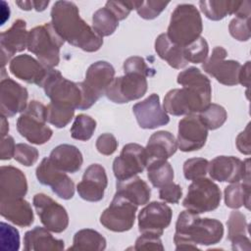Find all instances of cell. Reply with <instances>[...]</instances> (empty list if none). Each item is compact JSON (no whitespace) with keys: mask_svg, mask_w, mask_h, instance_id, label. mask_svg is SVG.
Returning <instances> with one entry per match:
<instances>
[{"mask_svg":"<svg viewBox=\"0 0 251 251\" xmlns=\"http://www.w3.org/2000/svg\"><path fill=\"white\" fill-rule=\"evenodd\" d=\"M176 81L182 87L171 89L164 97L163 108L167 113L173 116L199 114L211 103L210 79L198 68L181 71Z\"/></svg>","mask_w":251,"mask_h":251,"instance_id":"6da1fadb","label":"cell"},{"mask_svg":"<svg viewBox=\"0 0 251 251\" xmlns=\"http://www.w3.org/2000/svg\"><path fill=\"white\" fill-rule=\"evenodd\" d=\"M50 16L55 30L69 44L85 52H96L102 47L103 37L81 19L74 2L56 1Z\"/></svg>","mask_w":251,"mask_h":251,"instance_id":"7a4b0ae2","label":"cell"},{"mask_svg":"<svg viewBox=\"0 0 251 251\" xmlns=\"http://www.w3.org/2000/svg\"><path fill=\"white\" fill-rule=\"evenodd\" d=\"M224 226L210 218H200L188 210L182 211L176 223L174 242L176 250L199 249L198 245H214L224 236Z\"/></svg>","mask_w":251,"mask_h":251,"instance_id":"3957f363","label":"cell"},{"mask_svg":"<svg viewBox=\"0 0 251 251\" xmlns=\"http://www.w3.org/2000/svg\"><path fill=\"white\" fill-rule=\"evenodd\" d=\"M202 18L192 4H178L172 13L167 30L168 37L176 45L185 47L201 36Z\"/></svg>","mask_w":251,"mask_h":251,"instance_id":"277c9868","label":"cell"},{"mask_svg":"<svg viewBox=\"0 0 251 251\" xmlns=\"http://www.w3.org/2000/svg\"><path fill=\"white\" fill-rule=\"evenodd\" d=\"M65 40L51 23L34 26L28 31L27 50L33 53L47 69H54L60 62V50Z\"/></svg>","mask_w":251,"mask_h":251,"instance_id":"5b68a950","label":"cell"},{"mask_svg":"<svg viewBox=\"0 0 251 251\" xmlns=\"http://www.w3.org/2000/svg\"><path fill=\"white\" fill-rule=\"evenodd\" d=\"M46 122V106L37 100H31L18 118L17 129L28 142L41 145L48 142L53 135V130Z\"/></svg>","mask_w":251,"mask_h":251,"instance_id":"8992f818","label":"cell"},{"mask_svg":"<svg viewBox=\"0 0 251 251\" xmlns=\"http://www.w3.org/2000/svg\"><path fill=\"white\" fill-rule=\"evenodd\" d=\"M115 78L114 67L106 61H97L91 64L86 73L84 81L78 82L82 91V103L79 110H87L97 100L105 95L106 89Z\"/></svg>","mask_w":251,"mask_h":251,"instance_id":"52a82bcc","label":"cell"},{"mask_svg":"<svg viewBox=\"0 0 251 251\" xmlns=\"http://www.w3.org/2000/svg\"><path fill=\"white\" fill-rule=\"evenodd\" d=\"M41 87L50 102L79 110L82 103V91L79 83L67 79L59 71L49 69Z\"/></svg>","mask_w":251,"mask_h":251,"instance_id":"ba28073f","label":"cell"},{"mask_svg":"<svg viewBox=\"0 0 251 251\" xmlns=\"http://www.w3.org/2000/svg\"><path fill=\"white\" fill-rule=\"evenodd\" d=\"M222 192L218 184L207 177L194 179L182 201V206L195 214H203L216 210L221 203Z\"/></svg>","mask_w":251,"mask_h":251,"instance_id":"9c48e42d","label":"cell"},{"mask_svg":"<svg viewBox=\"0 0 251 251\" xmlns=\"http://www.w3.org/2000/svg\"><path fill=\"white\" fill-rule=\"evenodd\" d=\"M137 207L126 197L115 193L112 202L100 216V224L114 232L127 231L134 225Z\"/></svg>","mask_w":251,"mask_h":251,"instance_id":"30bf717a","label":"cell"},{"mask_svg":"<svg viewBox=\"0 0 251 251\" xmlns=\"http://www.w3.org/2000/svg\"><path fill=\"white\" fill-rule=\"evenodd\" d=\"M147 88L146 76L138 74H125L113 79L106 89L105 96L116 104H125L144 96Z\"/></svg>","mask_w":251,"mask_h":251,"instance_id":"8fae6325","label":"cell"},{"mask_svg":"<svg viewBox=\"0 0 251 251\" xmlns=\"http://www.w3.org/2000/svg\"><path fill=\"white\" fill-rule=\"evenodd\" d=\"M208 173L212 179L221 182L250 181L249 159L241 161L233 156H218L209 162Z\"/></svg>","mask_w":251,"mask_h":251,"instance_id":"7c38bea8","label":"cell"},{"mask_svg":"<svg viewBox=\"0 0 251 251\" xmlns=\"http://www.w3.org/2000/svg\"><path fill=\"white\" fill-rule=\"evenodd\" d=\"M227 51L222 46H216L209 59H207L202 69L205 73L213 76L220 83L227 86L238 84L241 65L234 60H226Z\"/></svg>","mask_w":251,"mask_h":251,"instance_id":"4fadbf2b","label":"cell"},{"mask_svg":"<svg viewBox=\"0 0 251 251\" xmlns=\"http://www.w3.org/2000/svg\"><path fill=\"white\" fill-rule=\"evenodd\" d=\"M147 166L145 147L137 143L126 144L120 156L113 162V173L117 180L128 179L142 173Z\"/></svg>","mask_w":251,"mask_h":251,"instance_id":"5bb4252c","label":"cell"},{"mask_svg":"<svg viewBox=\"0 0 251 251\" xmlns=\"http://www.w3.org/2000/svg\"><path fill=\"white\" fill-rule=\"evenodd\" d=\"M32 204L41 224L48 230L55 233L66 230L69 226V215L61 204L44 193L35 194Z\"/></svg>","mask_w":251,"mask_h":251,"instance_id":"9a60e30c","label":"cell"},{"mask_svg":"<svg viewBox=\"0 0 251 251\" xmlns=\"http://www.w3.org/2000/svg\"><path fill=\"white\" fill-rule=\"evenodd\" d=\"M208 128L198 114L187 115L178 122L177 148L182 152H191L201 149L207 140Z\"/></svg>","mask_w":251,"mask_h":251,"instance_id":"2e32d148","label":"cell"},{"mask_svg":"<svg viewBox=\"0 0 251 251\" xmlns=\"http://www.w3.org/2000/svg\"><path fill=\"white\" fill-rule=\"evenodd\" d=\"M172 218V209L166 202H148L138 214V230L140 233H151L161 236L170 226Z\"/></svg>","mask_w":251,"mask_h":251,"instance_id":"e0dca14e","label":"cell"},{"mask_svg":"<svg viewBox=\"0 0 251 251\" xmlns=\"http://www.w3.org/2000/svg\"><path fill=\"white\" fill-rule=\"evenodd\" d=\"M35 176L41 184L50 186L58 197L69 200L75 195V182L73 179L66 173L56 169L49 158L42 159L36 168Z\"/></svg>","mask_w":251,"mask_h":251,"instance_id":"ac0fdd59","label":"cell"},{"mask_svg":"<svg viewBox=\"0 0 251 251\" xmlns=\"http://www.w3.org/2000/svg\"><path fill=\"white\" fill-rule=\"evenodd\" d=\"M28 92L25 87L14 79L2 77L0 82V110L1 116L12 118L23 113L27 106Z\"/></svg>","mask_w":251,"mask_h":251,"instance_id":"d6986e66","label":"cell"},{"mask_svg":"<svg viewBox=\"0 0 251 251\" xmlns=\"http://www.w3.org/2000/svg\"><path fill=\"white\" fill-rule=\"evenodd\" d=\"M132 112L138 126L144 129H154L166 126L170 122V117L161 106L160 97L156 93H152L146 99L134 104Z\"/></svg>","mask_w":251,"mask_h":251,"instance_id":"ffe728a7","label":"cell"},{"mask_svg":"<svg viewBox=\"0 0 251 251\" xmlns=\"http://www.w3.org/2000/svg\"><path fill=\"white\" fill-rule=\"evenodd\" d=\"M108 177L103 166L92 164L86 168L82 179L76 185L79 197L85 201L98 202L103 199Z\"/></svg>","mask_w":251,"mask_h":251,"instance_id":"44dd1931","label":"cell"},{"mask_svg":"<svg viewBox=\"0 0 251 251\" xmlns=\"http://www.w3.org/2000/svg\"><path fill=\"white\" fill-rule=\"evenodd\" d=\"M28 31L26 30V23L22 20H16L12 26L1 32L0 47H1V64L2 69L8 62H11L13 56L27 48Z\"/></svg>","mask_w":251,"mask_h":251,"instance_id":"7402d4cb","label":"cell"},{"mask_svg":"<svg viewBox=\"0 0 251 251\" xmlns=\"http://www.w3.org/2000/svg\"><path fill=\"white\" fill-rule=\"evenodd\" d=\"M9 70L17 78L40 87L49 71L38 60L27 54L14 57L9 64Z\"/></svg>","mask_w":251,"mask_h":251,"instance_id":"603a6c76","label":"cell"},{"mask_svg":"<svg viewBox=\"0 0 251 251\" xmlns=\"http://www.w3.org/2000/svg\"><path fill=\"white\" fill-rule=\"evenodd\" d=\"M27 192L25 175L13 166H2L0 169V200L22 198Z\"/></svg>","mask_w":251,"mask_h":251,"instance_id":"cb8c5ba5","label":"cell"},{"mask_svg":"<svg viewBox=\"0 0 251 251\" xmlns=\"http://www.w3.org/2000/svg\"><path fill=\"white\" fill-rule=\"evenodd\" d=\"M0 214L9 222L22 227L29 226L34 222L31 206L24 197L1 199Z\"/></svg>","mask_w":251,"mask_h":251,"instance_id":"d4e9b609","label":"cell"},{"mask_svg":"<svg viewBox=\"0 0 251 251\" xmlns=\"http://www.w3.org/2000/svg\"><path fill=\"white\" fill-rule=\"evenodd\" d=\"M147 164L151 161L168 160L177 150V143L173 133L166 130L154 132L145 147Z\"/></svg>","mask_w":251,"mask_h":251,"instance_id":"484cf974","label":"cell"},{"mask_svg":"<svg viewBox=\"0 0 251 251\" xmlns=\"http://www.w3.org/2000/svg\"><path fill=\"white\" fill-rule=\"evenodd\" d=\"M48 158L56 169L71 174L79 171L83 163V157L79 149L71 144H60L56 146Z\"/></svg>","mask_w":251,"mask_h":251,"instance_id":"4316f807","label":"cell"},{"mask_svg":"<svg viewBox=\"0 0 251 251\" xmlns=\"http://www.w3.org/2000/svg\"><path fill=\"white\" fill-rule=\"evenodd\" d=\"M64 248L65 242L55 238L45 226H35L25 233V251H59Z\"/></svg>","mask_w":251,"mask_h":251,"instance_id":"83f0119b","label":"cell"},{"mask_svg":"<svg viewBox=\"0 0 251 251\" xmlns=\"http://www.w3.org/2000/svg\"><path fill=\"white\" fill-rule=\"evenodd\" d=\"M116 188V193L126 197L137 206L146 205L151 197L149 185L137 176L125 180H117Z\"/></svg>","mask_w":251,"mask_h":251,"instance_id":"f1b7e54d","label":"cell"},{"mask_svg":"<svg viewBox=\"0 0 251 251\" xmlns=\"http://www.w3.org/2000/svg\"><path fill=\"white\" fill-rule=\"evenodd\" d=\"M227 239L231 242L232 250H250V240L247 237L248 225L246 217L240 211L233 210L228 217Z\"/></svg>","mask_w":251,"mask_h":251,"instance_id":"f546056e","label":"cell"},{"mask_svg":"<svg viewBox=\"0 0 251 251\" xmlns=\"http://www.w3.org/2000/svg\"><path fill=\"white\" fill-rule=\"evenodd\" d=\"M155 51L157 55L166 61L172 68L180 70L188 65L185 60L183 47L175 44L167 35V33H161L155 40Z\"/></svg>","mask_w":251,"mask_h":251,"instance_id":"4dcf8cb0","label":"cell"},{"mask_svg":"<svg viewBox=\"0 0 251 251\" xmlns=\"http://www.w3.org/2000/svg\"><path fill=\"white\" fill-rule=\"evenodd\" d=\"M241 1L202 0L199 7L205 17L212 21H220L228 15H235Z\"/></svg>","mask_w":251,"mask_h":251,"instance_id":"1f68e13d","label":"cell"},{"mask_svg":"<svg viewBox=\"0 0 251 251\" xmlns=\"http://www.w3.org/2000/svg\"><path fill=\"white\" fill-rule=\"evenodd\" d=\"M106 239L97 230L83 228L76 231L73 238V245L69 250L102 251L106 249Z\"/></svg>","mask_w":251,"mask_h":251,"instance_id":"d6a6232c","label":"cell"},{"mask_svg":"<svg viewBox=\"0 0 251 251\" xmlns=\"http://www.w3.org/2000/svg\"><path fill=\"white\" fill-rule=\"evenodd\" d=\"M225 203L230 209H239L245 206L249 209L250 204V181L233 182L225 188Z\"/></svg>","mask_w":251,"mask_h":251,"instance_id":"836d02e7","label":"cell"},{"mask_svg":"<svg viewBox=\"0 0 251 251\" xmlns=\"http://www.w3.org/2000/svg\"><path fill=\"white\" fill-rule=\"evenodd\" d=\"M147 177L154 187L162 186L173 182L175 174L172 165L167 160L151 161L147 164Z\"/></svg>","mask_w":251,"mask_h":251,"instance_id":"e575fe53","label":"cell"},{"mask_svg":"<svg viewBox=\"0 0 251 251\" xmlns=\"http://www.w3.org/2000/svg\"><path fill=\"white\" fill-rule=\"evenodd\" d=\"M119 20L107 7H103L94 12L92 16V27L101 36L113 34L119 26Z\"/></svg>","mask_w":251,"mask_h":251,"instance_id":"d590c367","label":"cell"},{"mask_svg":"<svg viewBox=\"0 0 251 251\" xmlns=\"http://www.w3.org/2000/svg\"><path fill=\"white\" fill-rule=\"evenodd\" d=\"M96 129V121L88 115L79 114L71 126V136L80 141L89 140Z\"/></svg>","mask_w":251,"mask_h":251,"instance_id":"8d00e7d4","label":"cell"},{"mask_svg":"<svg viewBox=\"0 0 251 251\" xmlns=\"http://www.w3.org/2000/svg\"><path fill=\"white\" fill-rule=\"evenodd\" d=\"M198 116L204 123L208 130H215L221 127L227 119V113L226 109L215 103H210L203 111H201Z\"/></svg>","mask_w":251,"mask_h":251,"instance_id":"74e56055","label":"cell"},{"mask_svg":"<svg viewBox=\"0 0 251 251\" xmlns=\"http://www.w3.org/2000/svg\"><path fill=\"white\" fill-rule=\"evenodd\" d=\"M47 122L58 128L70 124L75 115V109L50 102L47 106Z\"/></svg>","mask_w":251,"mask_h":251,"instance_id":"f35d334b","label":"cell"},{"mask_svg":"<svg viewBox=\"0 0 251 251\" xmlns=\"http://www.w3.org/2000/svg\"><path fill=\"white\" fill-rule=\"evenodd\" d=\"M184 57L188 63H204L209 55V45L207 40L200 36L195 41L183 47Z\"/></svg>","mask_w":251,"mask_h":251,"instance_id":"ab89813d","label":"cell"},{"mask_svg":"<svg viewBox=\"0 0 251 251\" xmlns=\"http://www.w3.org/2000/svg\"><path fill=\"white\" fill-rule=\"evenodd\" d=\"M170 2L147 0L133 1V9L137 12L140 18L144 20L156 19L169 5Z\"/></svg>","mask_w":251,"mask_h":251,"instance_id":"60d3db41","label":"cell"},{"mask_svg":"<svg viewBox=\"0 0 251 251\" xmlns=\"http://www.w3.org/2000/svg\"><path fill=\"white\" fill-rule=\"evenodd\" d=\"M209 161L204 158H190L183 163V176L187 180L204 177L208 173Z\"/></svg>","mask_w":251,"mask_h":251,"instance_id":"b9f144b4","label":"cell"},{"mask_svg":"<svg viewBox=\"0 0 251 251\" xmlns=\"http://www.w3.org/2000/svg\"><path fill=\"white\" fill-rule=\"evenodd\" d=\"M0 233L3 251H18L20 249V233L16 227L1 222Z\"/></svg>","mask_w":251,"mask_h":251,"instance_id":"7bdbcfd3","label":"cell"},{"mask_svg":"<svg viewBox=\"0 0 251 251\" xmlns=\"http://www.w3.org/2000/svg\"><path fill=\"white\" fill-rule=\"evenodd\" d=\"M39 152L35 147L25 143L16 144L14 159L20 164L25 167H30L37 162Z\"/></svg>","mask_w":251,"mask_h":251,"instance_id":"ee69618b","label":"cell"},{"mask_svg":"<svg viewBox=\"0 0 251 251\" xmlns=\"http://www.w3.org/2000/svg\"><path fill=\"white\" fill-rule=\"evenodd\" d=\"M228 30L230 35L236 40L248 41L250 39L249 19L240 17L233 18L228 25Z\"/></svg>","mask_w":251,"mask_h":251,"instance_id":"f6af8a7d","label":"cell"},{"mask_svg":"<svg viewBox=\"0 0 251 251\" xmlns=\"http://www.w3.org/2000/svg\"><path fill=\"white\" fill-rule=\"evenodd\" d=\"M161 236L151 234V233H141V235L135 240L134 250L142 251H163L164 246L162 243V240L160 238Z\"/></svg>","mask_w":251,"mask_h":251,"instance_id":"bcb514c9","label":"cell"},{"mask_svg":"<svg viewBox=\"0 0 251 251\" xmlns=\"http://www.w3.org/2000/svg\"><path fill=\"white\" fill-rule=\"evenodd\" d=\"M124 72L125 74H138L144 76L150 75L151 69L147 66L145 60L139 56H132L127 58L124 62Z\"/></svg>","mask_w":251,"mask_h":251,"instance_id":"7dc6e473","label":"cell"},{"mask_svg":"<svg viewBox=\"0 0 251 251\" xmlns=\"http://www.w3.org/2000/svg\"><path fill=\"white\" fill-rule=\"evenodd\" d=\"M182 196V188L179 184L170 182L159 189V198L166 203L176 204Z\"/></svg>","mask_w":251,"mask_h":251,"instance_id":"c3c4849f","label":"cell"},{"mask_svg":"<svg viewBox=\"0 0 251 251\" xmlns=\"http://www.w3.org/2000/svg\"><path fill=\"white\" fill-rule=\"evenodd\" d=\"M95 146L100 154L110 156L116 152L118 148V140L112 133H103L96 139Z\"/></svg>","mask_w":251,"mask_h":251,"instance_id":"681fc988","label":"cell"},{"mask_svg":"<svg viewBox=\"0 0 251 251\" xmlns=\"http://www.w3.org/2000/svg\"><path fill=\"white\" fill-rule=\"evenodd\" d=\"M105 7L112 11L119 21H123L133 9V1H107Z\"/></svg>","mask_w":251,"mask_h":251,"instance_id":"f907efd6","label":"cell"},{"mask_svg":"<svg viewBox=\"0 0 251 251\" xmlns=\"http://www.w3.org/2000/svg\"><path fill=\"white\" fill-rule=\"evenodd\" d=\"M15 149H16V144L13 136L7 135L5 137H2L1 146H0V159L2 161H6L14 158Z\"/></svg>","mask_w":251,"mask_h":251,"instance_id":"816d5d0a","label":"cell"},{"mask_svg":"<svg viewBox=\"0 0 251 251\" xmlns=\"http://www.w3.org/2000/svg\"><path fill=\"white\" fill-rule=\"evenodd\" d=\"M235 143L240 153L245 155L250 154L251 148H250V141H249V124L247 125L246 128L237 135Z\"/></svg>","mask_w":251,"mask_h":251,"instance_id":"f5cc1de1","label":"cell"},{"mask_svg":"<svg viewBox=\"0 0 251 251\" xmlns=\"http://www.w3.org/2000/svg\"><path fill=\"white\" fill-rule=\"evenodd\" d=\"M250 77V62L247 61L243 66H241L240 72H239V77H238V82L245 86L248 87L249 86V79Z\"/></svg>","mask_w":251,"mask_h":251,"instance_id":"db71d44e","label":"cell"},{"mask_svg":"<svg viewBox=\"0 0 251 251\" xmlns=\"http://www.w3.org/2000/svg\"><path fill=\"white\" fill-rule=\"evenodd\" d=\"M48 4H49V1H33V0L31 1L32 9H34L37 12L44 11L48 6Z\"/></svg>","mask_w":251,"mask_h":251,"instance_id":"11a10c76","label":"cell"},{"mask_svg":"<svg viewBox=\"0 0 251 251\" xmlns=\"http://www.w3.org/2000/svg\"><path fill=\"white\" fill-rule=\"evenodd\" d=\"M9 132V123L7 121V118L4 116H1V135L2 137L7 136Z\"/></svg>","mask_w":251,"mask_h":251,"instance_id":"9f6ffc18","label":"cell"}]
</instances>
